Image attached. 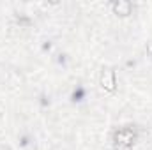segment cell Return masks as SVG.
Returning <instances> with one entry per match:
<instances>
[{
    "instance_id": "obj_3",
    "label": "cell",
    "mask_w": 152,
    "mask_h": 150,
    "mask_svg": "<svg viewBox=\"0 0 152 150\" xmlns=\"http://www.w3.org/2000/svg\"><path fill=\"white\" fill-rule=\"evenodd\" d=\"M112 9L118 16H127L133 11V4L127 2V0H115V2H112Z\"/></svg>"
},
{
    "instance_id": "obj_4",
    "label": "cell",
    "mask_w": 152,
    "mask_h": 150,
    "mask_svg": "<svg viewBox=\"0 0 152 150\" xmlns=\"http://www.w3.org/2000/svg\"><path fill=\"white\" fill-rule=\"evenodd\" d=\"M147 55L152 58V42H149V44H147Z\"/></svg>"
},
{
    "instance_id": "obj_2",
    "label": "cell",
    "mask_w": 152,
    "mask_h": 150,
    "mask_svg": "<svg viewBox=\"0 0 152 150\" xmlns=\"http://www.w3.org/2000/svg\"><path fill=\"white\" fill-rule=\"evenodd\" d=\"M99 83L101 87L106 90V92H115L117 88V78H115V73L112 69H104L101 76H99Z\"/></svg>"
},
{
    "instance_id": "obj_1",
    "label": "cell",
    "mask_w": 152,
    "mask_h": 150,
    "mask_svg": "<svg viewBox=\"0 0 152 150\" xmlns=\"http://www.w3.org/2000/svg\"><path fill=\"white\" fill-rule=\"evenodd\" d=\"M136 143V131L133 127H120L113 133L115 150H133Z\"/></svg>"
}]
</instances>
